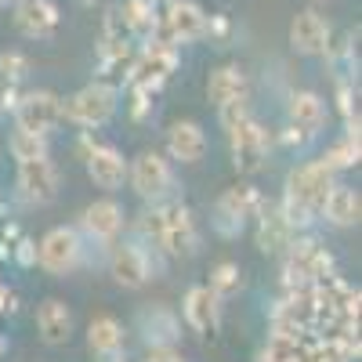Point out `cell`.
<instances>
[{
    "label": "cell",
    "mask_w": 362,
    "mask_h": 362,
    "mask_svg": "<svg viewBox=\"0 0 362 362\" xmlns=\"http://www.w3.org/2000/svg\"><path fill=\"white\" fill-rule=\"evenodd\" d=\"M329 170H337V167H351V163H358V134L355 138H348L344 145H337L334 153H329L326 160H322Z\"/></svg>",
    "instance_id": "cell-27"
},
{
    "label": "cell",
    "mask_w": 362,
    "mask_h": 362,
    "mask_svg": "<svg viewBox=\"0 0 362 362\" xmlns=\"http://www.w3.org/2000/svg\"><path fill=\"white\" fill-rule=\"evenodd\" d=\"M181 312H185V322L196 329V334H214L218 322H221V297L210 286H192L185 293Z\"/></svg>",
    "instance_id": "cell-16"
},
{
    "label": "cell",
    "mask_w": 362,
    "mask_h": 362,
    "mask_svg": "<svg viewBox=\"0 0 362 362\" xmlns=\"http://www.w3.org/2000/svg\"><path fill=\"white\" fill-rule=\"evenodd\" d=\"M83 228H87V235L109 243V239H116L119 228H124V210H119L116 199H95L83 210Z\"/></svg>",
    "instance_id": "cell-20"
},
{
    "label": "cell",
    "mask_w": 362,
    "mask_h": 362,
    "mask_svg": "<svg viewBox=\"0 0 362 362\" xmlns=\"http://www.w3.org/2000/svg\"><path fill=\"white\" fill-rule=\"evenodd\" d=\"M160 25H163V40L160 44H170V47L199 40V37H206V29H210L203 8L192 4V0H170L163 18H160Z\"/></svg>",
    "instance_id": "cell-4"
},
{
    "label": "cell",
    "mask_w": 362,
    "mask_h": 362,
    "mask_svg": "<svg viewBox=\"0 0 362 362\" xmlns=\"http://www.w3.org/2000/svg\"><path fill=\"white\" fill-rule=\"evenodd\" d=\"M156 235H160V247L174 257H189L196 250V221L189 214V206L181 203H170L163 214H160V225H156Z\"/></svg>",
    "instance_id": "cell-5"
},
{
    "label": "cell",
    "mask_w": 362,
    "mask_h": 362,
    "mask_svg": "<svg viewBox=\"0 0 362 362\" xmlns=\"http://www.w3.org/2000/svg\"><path fill=\"white\" fill-rule=\"evenodd\" d=\"M290 47L297 54H326V47H329V22L315 8L297 11L293 22H290Z\"/></svg>",
    "instance_id": "cell-10"
},
{
    "label": "cell",
    "mask_w": 362,
    "mask_h": 362,
    "mask_svg": "<svg viewBox=\"0 0 362 362\" xmlns=\"http://www.w3.org/2000/svg\"><path fill=\"white\" fill-rule=\"evenodd\" d=\"M105 362H119V358H116V355H112V358H105Z\"/></svg>",
    "instance_id": "cell-30"
},
{
    "label": "cell",
    "mask_w": 362,
    "mask_h": 362,
    "mask_svg": "<svg viewBox=\"0 0 362 362\" xmlns=\"http://www.w3.org/2000/svg\"><path fill=\"white\" fill-rule=\"evenodd\" d=\"M261 362H300V351H297V341H290L286 334H276L264 351H261Z\"/></svg>",
    "instance_id": "cell-26"
},
{
    "label": "cell",
    "mask_w": 362,
    "mask_h": 362,
    "mask_svg": "<svg viewBox=\"0 0 362 362\" xmlns=\"http://www.w3.org/2000/svg\"><path fill=\"white\" fill-rule=\"evenodd\" d=\"M18 189L29 203H51L58 196V167L44 160H22L18 163Z\"/></svg>",
    "instance_id": "cell-11"
},
{
    "label": "cell",
    "mask_w": 362,
    "mask_h": 362,
    "mask_svg": "<svg viewBox=\"0 0 362 362\" xmlns=\"http://www.w3.org/2000/svg\"><path fill=\"white\" fill-rule=\"evenodd\" d=\"M319 214L329 225H337V228H351V225H358L362 199H358V192L351 185H337V181H334L329 192H326V199H322V206H319Z\"/></svg>",
    "instance_id": "cell-18"
},
{
    "label": "cell",
    "mask_w": 362,
    "mask_h": 362,
    "mask_svg": "<svg viewBox=\"0 0 362 362\" xmlns=\"http://www.w3.org/2000/svg\"><path fill=\"white\" fill-rule=\"evenodd\" d=\"M11 156L22 160H44L47 156V138L44 134H29V131H15L11 138Z\"/></svg>",
    "instance_id": "cell-24"
},
{
    "label": "cell",
    "mask_w": 362,
    "mask_h": 362,
    "mask_svg": "<svg viewBox=\"0 0 362 362\" xmlns=\"http://www.w3.org/2000/svg\"><path fill=\"white\" fill-rule=\"evenodd\" d=\"M145 362H185V358H181V351H174L170 344H156Z\"/></svg>",
    "instance_id": "cell-28"
},
{
    "label": "cell",
    "mask_w": 362,
    "mask_h": 362,
    "mask_svg": "<svg viewBox=\"0 0 362 362\" xmlns=\"http://www.w3.org/2000/svg\"><path fill=\"white\" fill-rule=\"evenodd\" d=\"M261 192L254 185H232L221 199H218V228L225 235H235L239 228L247 225V218H254L261 210Z\"/></svg>",
    "instance_id": "cell-8"
},
{
    "label": "cell",
    "mask_w": 362,
    "mask_h": 362,
    "mask_svg": "<svg viewBox=\"0 0 362 362\" xmlns=\"http://www.w3.org/2000/svg\"><path fill=\"white\" fill-rule=\"evenodd\" d=\"M127 181L134 185L138 196L160 199V196L170 189L174 174H170V163H167L160 153H141V156H134V163L127 167Z\"/></svg>",
    "instance_id": "cell-7"
},
{
    "label": "cell",
    "mask_w": 362,
    "mask_h": 362,
    "mask_svg": "<svg viewBox=\"0 0 362 362\" xmlns=\"http://www.w3.org/2000/svg\"><path fill=\"white\" fill-rule=\"evenodd\" d=\"M334 185V170L326 163H308V167H297L290 177H286V203H283V218L290 228H300L308 225L319 206Z\"/></svg>",
    "instance_id": "cell-1"
},
{
    "label": "cell",
    "mask_w": 362,
    "mask_h": 362,
    "mask_svg": "<svg viewBox=\"0 0 362 362\" xmlns=\"http://www.w3.org/2000/svg\"><path fill=\"white\" fill-rule=\"evenodd\" d=\"M290 235H293V228L286 225L283 210H272V206L261 203V225H257V247H261V254L286 250L290 247Z\"/></svg>",
    "instance_id": "cell-23"
},
{
    "label": "cell",
    "mask_w": 362,
    "mask_h": 362,
    "mask_svg": "<svg viewBox=\"0 0 362 362\" xmlns=\"http://www.w3.org/2000/svg\"><path fill=\"white\" fill-rule=\"evenodd\" d=\"M250 95V80L239 66H218L214 73L206 76V102L214 109L235 105V102H247Z\"/></svg>",
    "instance_id": "cell-13"
},
{
    "label": "cell",
    "mask_w": 362,
    "mask_h": 362,
    "mask_svg": "<svg viewBox=\"0 0 362 362\" xmlns=\"http://www.w3.org/2000/svg\"><path fill=\"white\" fill-rule=\"evenodd\" d=\"M87 177L95 181L98 189L116 192L127 181V160L119 156L112 145H90L87 148Z\"/></svg>",
    "instance_id": "cell-12"
},
{
    "label": "cell",
    "mask_w": 362,
    "mask_h": 362,
    "mask_svg": "<svg viewBox=\"0 0 362 362\" xmlns=\"http://www.w3.org/2000/svg\"><path fill=\"white\" fill-rule=\"evenodd\" d=\"M87 348L102 355V358H112L124 351V326H119L112 315H95L87 322Z\"/></svg>",
    "instance_id": "cell-22"
},
{
    "label": "cell",
    "mask_w": 362,
    "mask_h": 362,
    "mask_svg": "<svg viewBox=\"0 0 362 362\" xmlns=\"http://www.w3.org/2000/svg\"><path fill=\"white\" fill-rule=\"evenodd\" d=\"M167 153L177 163H199L206 156V134L196 119H177L167 131Z\"/></svg>",
    "instance_id": "cell-17"
},
{
    "label": "cell",
    "mask_w": 362,
    "mask_h": 362,
    "mask_svg": "<svg viewBox=\"0 0 362 362\" xmlns=\"http://www.w3.org/2000/svg\"><path fill=\"white\" fill-rule=\"evenodd\" d=\"M239 286H243V279H239V264L221 261V264L214 268V276H210V290H214V293L225 300V297L239 293Z\"/></svg>",
    "instance_id": "cell-25"
},
{
    "label": "cell",
    "mask_w": 362,
    "mask_h": 362,
    "mask_svg": "<svg viewBox=\"0 0 362 362\" xmlns=\"http://www.w3.org/2000/svg\"><path fill=\"white\" fill-rule=\"evenodd\" d=\"M8 4H11V0H0V8H8Z\"/></svg>",
    "instance_id": "cell-29"
},
{
    "label": "cell",
    "mask_w": 362,
    "mask_h": 362,
    "mask_svg": "<svg viewBox=\"0 0 362 362\" xmlns=\"http://www.w3.org/2000/svg\"><path fill=\"white\" fill-rule=\"evenodd\" d=\"M37 334L47 348H62L69 344L73 337V312L66 300H58V297H47L40 300V308H37Z\"/></svg>",
    "instance_id": "cell-14"
},
{
    "label": "cell",
    "mask_w": 362,
    "mask_h": 362,
    "mask_svg": "<svg viewBox=\"0 0 362 362\" xmlns=\"http://www.w3.org/2000/svg\"><path fill=\"white\" fill-rule=\"evenodd\" d=\"M109 272H112V279L124 286V290H141V286L148 283V276H153V264H148V257H145L141 247L124 243V247L112 250Z\"/></svg>",
    "instance_id": "cell-15"
},
{
    "label": "cell",
    "mask_w": 362,
    "mask_h": 362,
    "mask_svg": "<svg viewBox=\"0 0 362 362\" xmlns=\"http://www.w3.org/2000/svg\"><path fill=\"white\" fill-rule=\"evenodd\" d=\"M286 116H290V127L293 131L315 134L326 124V105H322V98L315 95V90H297V95H290Z\"/></svg>",
    "instance_id": "cell-21"
},
{
    "label": "cell",
    "mask_w": 362,
    "mask_h": 362,
    "mask_svg": "<svg viewBox=\"0 0 362 362\" xmlns=\"http://www.w3.org/2000/svg\"><path fill=\"white\" fill-rule=\"evenodd\" d=\"M62 15H58V4L54 0H18L15 4V29L29 40H47Z\"/></svg>",
    "instance_id": "cell-9"
},
{
    "label": "cell",
    "mask_w": 362,
    "mask_h": 362,
    "mask_svg": "<svg viewBox=\"0 0 362 362\" xmlns=\"http://www.w3.org/2000/svg\"><path fill=\"white\" fill-rule=\"evenodd\" d=\"M80 235L76 228H66V225H58L51 228L44 239H40V264L51 272V276H69V272L80 264Z\"/></svg>",
    "instance_id": "cell-6"
},
{
    "label": "cell",
    "mask_w": 362,
    "mask_h": 362,
    "mask_svg": "<svg viewBox=\"0 0 362 362\" xmlns=\"http://www.w3.org/2000/svg\"><path fill=\"white\" fill-rule=\"evenodd\" d=\"M177 69V54L170 44H153L134 66V83L138 87H160L170 73Z\"/></svg>",
    "instance_id": "cell-19"
},
{
    "label": "cell",
    "mask_w": 362,
    "mask_h": 362,
    "mask_svg": "<svg viewBox=\"0 0 362 362\" xmlns=\"http://www.w3.org/2000/svg\"><path fill=\"white\" fill-rule=\"evenodd\" d=\"M66 116V105L54 90H29L15 102V124L18 131H29V134H51Z\"/></svg>",
    "instance_id": "cell-2"
},
{
    "label": "cell",
    "mask_w": 362,
    "mask_h": 362,
    "mask_svg": "<svg viewBox=\"0 0 362 362\" xmlns=\"http://www.w3.org/2000/svg\"><path fill=\"white\" fill-rule=\"evenodd\" d=\"M112 112H116V90L109 83L80 87L76 95L69 98V105H66V116L73 119V124H80V127H102V124L112 119Z\"/></svg>",
    "instance_id": "cell-3"
}]
</instances>
